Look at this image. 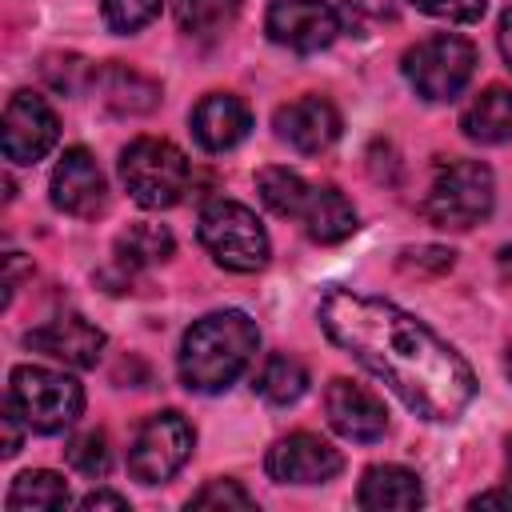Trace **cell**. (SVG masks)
<instances>
[{
	"mask_svg": "<svg viewBox=\"0 0 512 512\" xmlns=\"http://www.w3.org/2000/svg\"><path fill=\"white\" fill-rule=\"evenodd\" d=\"M316 316L328 340L340 344L372 376H380L416 416L456 420L472 404L476 376L468 360L392 300L328 288Z\"/></svg>",
	"mask_w": 512,
	"mask_h": 512,
	"instance_id": "obj_1",
	"label": "cell"
},
{
	"mask_svg": "<svg viewBox=\"0 0 512 512\" xmlns=\"http://www.w3.org/2000/svg\"><path fill=\"white\" fill-rule=\"evenodd\" d=\"M412 4L436 20H448V24H472L488 8V0H412Z\"/></svg>",
	"mask_w": 512,
	"mask_h": 512,
	"instance_id": "obj_30",
	"label": "cell"
},
{
	"mask_svg": "<svg viewBox=\"0 0 512 512\" xmlns=\"http://www.w3.org/2000/svg\"><path fill=\"white\" fill-rule=\"evenodd\" d=\"M60 136V120L48 108L44 96L36 92H16L4 104V120H0V144L4 156L12 164H36L40 156H48V148Z\"/></svg>",
	"mask_w": 512,
	"mask_h": 512,
	"instance_id": "obj_9",
	"label": "cell"
},
{
	"mask_svg": "<svg viewBox=\"0 0 512 512\" xmlns=\"http://www.w3.org/2000/svg\"><path fill=\"white\" fill-rule=\"evenodd\" d=\"M176 240L164 224H128L120 236H116V260L120 268H152V264H164L172 256Z\"/></svg>",
	"mask_w": 512,
	"mask_h": 512,
	"instance_id": "obj_21",
	"label": "cell"
},
{
	"mask_svg": "<svg viewBox=\"0 0 512 512\" xmlns=\"http://www.w3.org/2000/svg\"><path fill=\"white\" fill-rule=\"evenodd\" d=\"M188 508H256V500L236 484V480H208L200 492H192V500H188Z\"/></svg>",
	"mask_w": 512,
	"mask_h": 512,
	"instance_id": "obj_29",
	"label": "cell"
},
{
	"mask_svg": "<svg viewBox=\"0 0 512 512\" xmlns=\"http://www.w3.org/2000/svg\"><path fill=\"white\" fill-rule=\"evenodd\" d=\"M472 508H512V488L480 492V496H472Z\"/></svg>",
	"mask_w": 512,
	"mask_h": 512,
	"instance_id": "obj_33",
	"label": "cell"
},
{
	"mask_svg": "<svg viewBox=\"0 0 512 512\" xmlns=\"http://www.w3.org/2000/svg\"><path fill=\"white\" fill-rule=\"evenodd\" d=\"M24 344L32 352H44L52 360H64L72 368H92L100 360V348H104V332L96 324H88L84 316L68 312V316H56L32 332H24Z\"/></svg>",
	"mask_w": 512,
	"mask_h": 512,
	"instance_id": "obj_15",
	"label": "cell"
},
{
	"mask_svg": "<svg viewBox=\"0 0 512 512\" xmlns=\"http://www.w3.org/2000/svg\"><path fill=\"white\" fill-rule=\"evenodd\" d=\"M192 440H196V432H192V424L176 408L152 412L136 428V436L128 444V472L140 484H164L192 456Z\"/></svg>",
	"mask_w": 512,
	"mask_h": 512,
	"instance_id": "obj_8",
	"label": "cell"
},
{
	"mask_svg": "<svg viewBox=\"0 0 512 512\" xmlns=\"http://www.w3.org/2000/svg\"><path fill=\"white\" fill-rule=\"evenodd\" d=\"M256 192H260V200H264L276 216L300 220L312 184H308L304 176H296L292 168H260V172H256Z\"/></svg>",
	"mask_w": 512,
	"mask_h": 512,
	"instance_id": "obj_24",
	"label": "cell"
},
{
	"mask_svg": "<svg viewBox=\"0 0 512 512\" xmlns=\"http://www.w3.org/2000/svg\"><path fill=\"white\" fill-rule=\"evenodd\" d=\"M172 8H176V24L200 40L228 32L240 16V0H172Z\"/></svg>",
	"mask_w": 512,
	"mask_h": 512,
	"instance_id": "obj_25",
	"label": "cell"
},
{
	"mask_svg": "<svg viewBox=\"0 0 512 512\" xmlns=\"http://www.w3.org/2000/svg\"><path fill=\"white\" fill-rule=\"evenodd\" d=\"M24 428H28V424H24V420H20V412L8 404V408H4V456H16V452H20Z\"/></svg>",
	"mask_w": 512,
	"mask_h": 512,
	"instance_id": "obj_31",
	"label": "cell"
},
{
	"mask_svg": "<svg viewBox=\"0 0 512 512\" xmlns=\"http://www.w3.org/2000/svg\"><path fill=\"white\" fill-rule=\"evenodd\" d=\"M64 456H68V464L80 472V476H104L108 472V464H112V452H108V436L100 432V428H88V432H80V436H72L68 440V448H64Z\"/></svg>",
	"mask_w": 512,
	"mask_h": 512,
	"instance_id": "obj_26",
	"label": "cell"
},
{
	"mask_svg": "<svg viewBox=\"0 0 512 512\" xmlns=\"http://www.w3.org/2000/svg\"><path fill=\"white\" fill-rule=\"evenodd\" d=\"M356 504L360 508H372V512H384V508H420L424 504V488H420V476L400 468V464H376L364 472L360 480V492H356Z\"/></svg>",
	"mask_w": 512,
	"mask_h": 512,
	"instance_id": "obj_18",
	"label": "cell"
},
{
	"mask_svg": "<svg viewBox=\"0 0 512 512\" xmlns=\"http://www.w3.org/2000/svg\"><path fill=\"white\" fill-rule=\"evenodd\" d=\"M508 488H512V440H508Z\"/></svg>",
	"mask_w": 512,
	"mask_h": 512,
	"instance_id": "obj_35",
	"label": "cell"
},
{
	"mask_svg": "<svg viewBox=\"0 0 512 512\" xmlns=\"http://www.w3.org/2000/svg\"><path fill=\"white\" fill-rule=\"evenodd\" d=\"M268 404H296L304 392H308V368L296 360V356H268L264 368L256 372V384H252Z\"/></svg>",
	"mask_w": 512,
	"mask_h": 512,
	"instance_id": "obj_23",
	"label": "cell"
},
{
	"mask_svg": "<svg viewBox=\"0 0 512 512\" xmlns=\"http://www.w3.org/2000/svg\"><path fill=\"white\" fill-rule=\"evenodd\" d=\"M160 4H164V0H100L104 24H108L112 32H124V36L136 32V28H144L148 20H156Z\"/></svg>",
	"mask_w": 512,
	"mask_h": 512,
	"instance_id": "obj_27",
	"label": "cell"
},
{
	"mask_svg": "<svg viewBox=\"0 0 512 512\" xmlns=\"http://www.w3.org/2000/svg\"><path fill=\"white\" fill-rule=\"evenodd\" d=\"M108 200L104 172L88 148H64L52 168V204L68 216H96Z\"/></svg>",
	"mask_w": 512,
	"mask_h": 512,
	"instance_id": "obj_13",
	"label": "cell"
},
{
	"mask_svg": "<svg viewBox=\"0 0 512 512\" xmlns=\"http://www.w3.org/2000/svg\"><path fill=\"white\" fill-rule=\"evenodd\" d=\"M120 180L140 208H172L188 192V160L172 140L136 136L120 152Z\"/></svg>",
	"mask_w": 512,
	"mask_h": 512,
	"instance_id": "obj_5",
	"label": "cell"
},
{
	"mask_svg": "<svg viewBox=\"0 0 512 512\" xmlns=\"http://www.w3.org/2000/svg\"><path fill=\"white\" fill-rule=\"evenodd\" d=\"M264 28L292 52H320L340 36L344 20L328 0H272Z\"/></svg>",
	"mask_w": 512,
	"mask_h": 512,
	"instance_id": "obj_10",
	"label": "cell"
},
{
	"mask_svg": "<svg viewBox=\"0 0 512 512\" xmlns=\"http://www.w3.org/2000/svg\"><path fill=\"white\" fill-rule=\"evenodd\" d=\"M264 468L276 484H324L344 468V456L316 432H292L268 448Z\"/></svg>",
	"mask_w": 512,
	"mask_h": 512,
	"instance_id": "obj_11",
	"label": "cell"
},
{
	"mask_svg": "<svg viewBox=\"0 0 512 512\" xmlns=\"http://www.w3.org/2000/svg\"><path fill=\"white\" fill-rule=\"evenodd\" d=\"M200 244L208 248V256L228 268V272H260L268 264V232L260 224V216L236 200H212L200 212Z\"/></svg>",
	"mask_w": 512,
	"mask_h": 512,
	"instance_id": "obj_6",
	"label": "cell"
},
{
	"mask_svg": "<svg viewBox=\"0 0 512 512\" xmlns=\"http://www.w3.org/2000/svg\"><path fill=\"white\" fill-rule=\"evenodd\" d=\"M492 204H496L492 168L480 160H448L436 168L420 208L436 228H472L488 220Z\"/></svg>",
	"mask_w": 512,
	"mask_h": 512,
	"instance_id": "obj_4",
	"label": "cell"
},
{
	"mask_svg": "<svg viewBox=\"0 0 512 512\" xmlns=\"http://www.w3.org/2000/svg\"><path fill=\"white\" fill-rule=\"evenodd\" d=\"M352 32H368L396 16V0H328Z\"/></svg>",
	"mask_w": 512,
	"mask_h": 512,
	"instance_id": "obj_28",
	"label": "cell"
},
{
	"mask_svg": "<svg viewBox=\"0 0 512 512\" xmlns=\"http://www.w3.org/2000/svg\"><path fill=\"white\" fill-rule=\"evenodd\" d=\"M8 404L20 412V420L32 432H64L84 412V388L56 368L20 364L8 376Z\"/></svg>",
	"mask_w": 512,
	"mask_h": 512,
	"instance_id": "obj_3",
	"label": "cell"
},
{
	"mask_svg": "<svg viewBox=\"0 0 512 512\" xmlns=\"http://www.w3.org/2000/svg\"><path fill=\"white\" fill-rule=\"evenodd\" d=\"M324 412H328V424L344 440H356V444H372V440H380L388 432V408L380 404V396L368 392L356 380H344V376H336L328 384Z\"/></svg>",
	"mask_w": 512,
	"mask_h": 512,
	"instance_id": "obj_12",
	"label": "cell"
},
{
	"mask_svg": "<svg viewBox=\"0 0 512 512\" xmlns=\"http://www.w3.org/2000/svg\"><path fill=\"white\" fill-rule=\"evenodd\" d=\"M260 332L240 308L200 316L180 340V380L188 392H224L256 356Z\"/></svg>",
	"mask_w": 512,
	"mask_h": 512,
	"instance_id": "obj_2",
	"label": "cell"
},
{
	"mask_svg": "<svg viewBox=\"0 0 512 512\" xmlns=\"http://www.w3.org/2000/svg\"><path fill=\"white\" fill-rule=\"evenodd\" d=\"M508 376H512V348H508Z\"/></svg>",
	"mask_w": 512,
	"mask_h": 512,
	"instance_id": "obj_36",
	"label": "cell"
},
{
	"mask_svg": "<svg viewBox=\"0 0 512 512\" xmlns=\"http://www.w3.org/2000/svg\"><path fill=\"white\" fill-rule=\"evenodd\" d=\"M460 128L468 140L480 144H504L512 140V88L508 84H488L460 116Z\"/></svg>",
	"mask_w": 512,
	"mask_h": 512,
	"instance_id": "obj_19",
	"label": "cell"
},
{
	"mask_svg": "<svg viewBox=\"0 0 512 512\" xmlns=\"http://www.w3.org/2000/svg\"><path fill=\"white\" fill-rule=\"evenodd\" d=\"M80 508H84V512H96V508H128V500H124L120 492H104V488H96V492H88V496L80 500Z\"/></svg>",
	"mask_w": 512,
	"mask_h": 512,
	"instance_id": "obj_32",
	"label": "cell"
},
{
	"mask_svg": "<svg viewBox=\"0 0 512 512\" xmlns=\"http://www.w3.org/2000/svg\"><path fill=\"white\" fill-rule=\"evenodd\" d=\"M252 128V112L240 96L232 92H208L196 108H192V136L200 148L208 152H228L236 148Z\"/></svg>",
	"mask_w": 512,
	"mask_h": 512,
	"instance_id": "obj_16",
	"label": "cell"
},
{
	"mask_svg": "<svg viewBox=\"0 0 512 512\" xmlns=\"http://www.w3.org/2000/svg\"><path fill=\"white\" fill-rule=\"evenodd\" d=\"M276 136L304 156L328 152L340 140V112L324 96H300L276 108Z\"/></svg>",
	"mask_w": 512,
	"mask_h": 512,
	"instance_id": "obj_14",
	"label": "cell"
},
{
	"mask_svg": "<svg viewBox=\"0 0 512 512\" xmlns=\"http://www.w3.org/2000/svg\"><path fill=\"white\" fill-rule=\"evenodd\" d=\"M300 224L304 232L316 240V244H340L356 232V208L348 204V196L332 184H312L308 192V204L300 212Z\"/></svg>",
	"mask_w": 512,
	"mask_h": 512,
	"instance_id": "obj_17",
	"label": "cell"
},
{
	"mask_svg": "<svg viewBox=\"0 0 512 512\" xmlns=\"http://www.w3.org/2000/svg\"><path fill=\"white\" fill-rule=\"evenodd\" d=\"M96 84H100V92H104V104L116 108V112H148V108H156V100H160V88H156L152 80H144L140 72L120 68V64L104 68V72L96 76Z\"/></svg>",
	"mask_w": 512,
	"mask_h": 512,
	"instance_id": "obj_22",
	"label": "cell"
},
{
	"mask_svg": "<svg viewBox=\"0 0 512 512\" xmlns=\"http://www.w3.org/2000/svg\"><path fill=\"white\" fill-rule=\"evenodd\" d=\"M72 492H68V480L48 472V468H32V472H20L8 488V512H56V508H68Z\"/></svg>",
	"mask_w": 512,
	"mask_h": 512,
	"instance_id": "obj_20",
	"label": "cell"
},
{
	"mask_svg": "<svg viewBox=\"0 0 512 512\" xmlns=\"http://www.w3.org/2000/svg\"><path fill=\"white\" fill-rule=\"evenodd\" d=\"M404 80L424 100H452L464 92V84L476 72V48L464 36L436 32L428 40H416L404 52Z\"/></svg>",
	"mask_w": 512,
	"mask_h": 512,
	"instance_id": "obj_7",
	"label": "cell"
},
{
	"mask_svg": "<svg viewBox=\"0 0 512 512\" xmlns=\"http://www.w3.org/2000/svg\"><path fill=\"white\" fill-rule=\"evenodd\" d=\"M500 52H504V60H508V68H512V8L500 16Z\"/></svg>",
	"mask_w": 512,
	"mask_h": 512,
	"instance_id": "obj_34",
	"label": "cell"
}]
</instances>
